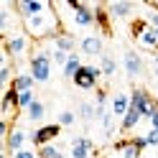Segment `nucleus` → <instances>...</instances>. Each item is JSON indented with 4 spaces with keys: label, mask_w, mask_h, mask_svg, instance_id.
<instances>
[{
    "label": "nucleus",
    "mask_w": 158,
    "mask_h": 158,
    "mask_svg": "<svg viewBox=\"0 0 158 158\" xmlns=\"http://www.w3.org/2000/svg\"><path fill=\"white\" fill-rule=\"evenodd\" d=\"M23 28H26V36L33 38V41H46V38H56L59 33H64L61 28H59L56 5H51L41 15H33V18H28V21H23Z\"/></svg>",
    "instance_id": "nucleus-1"
},
{
    "label": "nucleus",
    "mask_w": 158,
    "mask_h": 158,
    "mask_svg": "<svg viewBox=\"0 0 158 158\" xmlns=\"http://www.w3.org/2000/svg\"><path fill=\"white\" fill-rule=\"evenodd\" d=\"M51 54H54V48H38V51H33V56H31V61H28V74H31L36 82H48L51 79V64H54V59H51Z\"/></svg>",
    "instance_id": "nucleus-2"
},
{
    "label": "nucleus",
    "mask_w": 158,
    "mask_h": 158,
    "mask_svg": "<svg viewBox=\"0 0 158 158\" xmlns=\"http://www.w3.org/2000/svg\"><path fill=\"white\" fill-rule=\"evenodd\" d=\"M156 100L151 94H148V89H143V87H135V89L130 92V107H135L138 112H140L143 120H151V115L156 110Z\"/></svg>",
    "instance_id": "nucleus-3"
},
{
    "label": "nucleus",
    "mask_w": 158,
    "mask_h": 158,
    "mask_svg": "<svg viewBox=\"0 0 158 158\" xmlns=\"http://www.w3.org/2000/svg\"><path fill=\"white\" fill-rule=\"evenodd\" d=\"M102 77V69L100 66H92V64H84L82 69L77 72V77L72 82L79 87V89H97V82Z\"/></svg>",
    "instance_id": "nucleus-4"
},
{
    "label": "nucleus",
    "mask_w": 158,
    "mask_h": 158,
    "mask_svg": "<svg viewBox=\"0 0 158 158\" xmlns=\"http://www.w3.org/2000/svg\"><path fill=\"white\" fill-rule=\"evenodd\" d=\"M66 5L74 10V23H77V26H82V28L94 26V5L77 3V0H66Z\"/></svg>",
    "instance_id": "nucleus-5"
},
{
    "label": "nucleus",
    "mask_w": 158,
    "mask_h": 158,
    "mask_svg": "<svg viewBox=\"0 0 158 158\" xmlns=\"http://www.w3.org/2000/svg\"><path fill=\"white\" fill-rule=\"evenodd\" d=\"M15 8V13L23 18V21H28V18H33V15H41L46 13L48 8H51V3H38V0H18V3H13Z\"/></svg>",
    "instance_id": "nucleus-6"
},
{
    "label": "nucleus",
    "mask_w": 158,
    "mask_h": 158,
    "mask_svg": "<svg viewBox=\"0 0 158 158\" xmlns=\"http://www.w3.org/2000/svg\"><path fill=\"white\" fill-rule=\"evenodd\" d=\"M59 133H61V125H59V123H54V125H44V127H36V130L31 133V143L38 145V148H44V145H48L51 140H56Z\"/></svg>",
    "instance_id": "nucleus-7"
},
{
    "label": "nucleus",
    "mask_w": 158,
    "mask_h": 158,
    "mask_svg": "<svg viewBox=\"0 0 158 158\" xmlns=\"http://www.w3.org/2000/svg\"><path fill=\"white\" fill-rule=\"evenodd\" d=\"M28 46H31V41H28V36H10V38H5V44H3V54L8 59H18V56H23L28 51Z\"/></svg>",
    "instance_id": "nucleus-8"
},
{
    "label": "nucleus",
    "mask_w": 158,
    "mask_h": 158,
    "mask_svg": "<svg viewBox=\"0 0 158 158\" xmlns=\"http://www.w3.org/2000/svg\"><path fill=\"white\" fill-rule=\"evenodd\" d=\"M123 66H125V72H127L130 79L140 77V74H143V59H140V54L133 51V48H127V51H125V59H123Z\"/></svg>",
    "instance_id": "nucleus-9"
},
{
    "label": "nucleus",
    "mask_w": 158,
    "mask_h": 158,
    "mask_svg": "<svg viewBox=\"0 0 158 158\" xmlns=\"http://www.w3.org/2000/svg\"><path fill=\"white\" fill-rule=\"evenodd\" d=\"M26 130H21V127H13L10 133H8V138H5V151L8 153H18V151H23V143H26Z\"/></svg>",
    "instance_id": "nucleus-10"
},
{
    "label": "nucleus",
    "mask_w": 158,
    "mask_h": 158,
    "mask_svg": "<svg viewBox=\"0 0 158 158\" xmlns=\"http://www.w3.org/2000/svg\"><path fill=\"white\" fill-rule=\"evenodd\" d=\"M79 48L87 56H102V38L100 36H84L79 41Z\"/></svg>",
    "instance_id": "nucleus-11"
},
{
    "label": "nucleus",
    "mask_w": 158,
    "mask_h": 158,
    "mask_svg": "<svg viewBox=\"0 0 158 158\" xmlns=\"http://www.w3.org/2000/svg\"><path fill=\"white\" fill-rule=\"evenodd\" d=\"M130 110V94H125V92H117L115 97H112V105H110V112L115 115V117H125V112Z\"/></svg>",
    "instance_id": "nucleus-12"
},
{
    "label": "nucleus",
    "mask_w": 158,
    "mask_h": 158,
    "mask_svg": "<svg viewBox=\"0 0 158 158\" xmlns=\"http://www.w3.org/2000/svg\"><path fill=\"white\" fill-rule=\"evenodd\" d=\"M92 140L89 138H74L72 143V158H89L92 156Z\"/></svg>",
    "instance_id": "nucleus-13"
},
{
    "label": "nucleus",
    "mask_w": 158,
    "mask_h": 158,
    "mask_svg": "<svg viewBox=\"0 0 158 158\" xmlns=\"http://www.w3.org/2000/svg\"><path fill=\"white\" fill-rule=\"evenodd\" d=\"M54 48H59V51H64V54H77L79 44L74 41V36H69V33H59V36L54 38Z\"/></svg>",
    "instance_id": "nucleus-14"
},
{
    "label": "nucleus",
    "mask_w": 158,
    "mask_h": 158,
    "mask_svg": "<svg viewBox=\"0 0 158 158\" xmlns=\"http://www.w3.org/2000/svg\"><path fill=\"white\" fill-rule=\"evenodd\" d=\"M133 10H135V3H127V0L107 5V13H110L112 18H127V15H133Z\"/></svg>",
    "instance_id": "nucleus-15"
},
{
    "label": "nucleus",
    "mask_w": 158,
    "mask_h": 158,
    "mask_svg": "<svg viewBox=\"0 0 158 158\" xmlns=\"http://www.w3.org/2000/svg\"><path fill=\"white\" fill-rule=\"evenodd\" d=\"M33 84H36V79L31 77V74H15V79H13V89L21 94V92H31L33 89Z\"/></svg>",
    "instance_id": "nucleus-16"
},
{
    "label": "nucleus",
    "mask_w": 158,
    "mask_h": 158,
    "mask_svg": "<svg viewBox=\"0 0 158 158\" xmlns=\"http://www.w3.org/2000/svg\"><path fill=\"white\" fill-rule=\"evenodd\" d=\"M140 120H143V117H140V112H138L135 107H130V110L125 112V117L120 120V130H123V133H130V130H133V127L140 123Z\"/></svg>",
    "instance_id": "nucleus-17"
},
{
    "label": "nucleus",
    "mask_w": 158,
    "mask_h": 158,
    "mask_svg": "<svg viewBox=\"0 0 158 158\" xmlns=\"http://www.w3.org/2000/svg\"><path fill=\"white\" fill-rule=\"evenodd\" d=\"M15 107H18V92L13 89V87H8L5 94H3V115L8 117V115L15 110Z\"/></svg>",
    "instance_id": "nucleus-18"
},
{
    "label": "nucleus",
    "mask_w": 158,
    "mask_h": 158,
    "mask_svg": "<svg viewBox=\"0 0 158 158\" xmlns=\"http://www.w3.org/2000/svg\"><path fill=\"white\" fill-rule=\"evenodd\" d=\"M107 15H110V13H107V8H105V5H94V23L102 28V33L110 36L112 31H110V21H107Z\"/></svg>",
    "instance_id": "nucleus-19"
},
{
    "label": "nucleus",
    "mask_w": 158,
    "mask_h": 158,
    "mask_svg": "<svg viewBox=\"0 0 158 158\" xmlns=\"http://www.w3.org/2000/svg\"><path fill=\"white\" fill-rule=\"evenodd\" d=\"M82 66H84V64H82V59H79V54H69V61H66V66L61 69V72H64L66 79H74L77 72H79Z\"/></svg>",
    "instance_id": "nucleus-20"
},
{
    "label": "nucleus",
    "mask_w": 158,
    "mask_h": 158,
    "mask_svg": "<svg viewBox=\"0 0 158 158\" xmlns=\"http://www.w3.org/2000/svg\"><path fill=\"white\" fill-rule=\"evenodd\" d=\"M26 115H28V120H31V123H41V120H44V115H46L44 102H41V100H36V102L26 110Z\"/></svg>",
    "instance_id": "nucleus-21"
},
{
    "label": "nucleus",
    "mask_w": 158,
    "mask_h": 158,
    "mask_svg": "<svg viewBox=\"0 0 158 158\" xmlns=\"http://www.w3.org/2000/svg\"><path fill=\"white\" fill-rule=\"evenodd\" d=\"M79 117H82V120H87V123L97 120V105H92V102H82V105H79Z\"/></svg>",
    "instance_id": "nucleus-22"
},
{
    "label": "nucleus",
    "mask_w": 158,
    "mask_h": 158,
    "mask_svg": "<svg viewBox=\"0 0 158 158\" xmlns=\"http://www.w3.org/2000/svg\"><path fill=\"white\" fill-rule=\"evenodd\" d=\"M138 41H140L145 48H151V51H158V36H156L153 28H148V31H145L140 38H138Z\"/></svg>",
    "instance_id": "nucleus-23"
},
{
    "label": "nucleus",
    "mask_w": 158,
    "mask_h": 158,
    "mask_svg": "<svg viewBox=\"0 0 158 158\" xmlns=\"http://www.w3.org/2000/svg\"><path fill=\"white\" fill-rule=\"evenodd\" d=\"M100 69H102V77H112V74L117 72V61H115L110 54H102V64H100Z\"/></svg>",
    "instance_id": "nucleus-24"
},
{
    "label": "nucleus",
    "mask_w": 158,
    "mask_h": 158,
    "mask_svg": "<svg viewBox=\"0 0 158 158\" xmlns=\"http://www.w3.org/2000/svg\"><path fill=\"white\" fill-rule=\"evenodd\" d=\"M38 158H64V153L59 151L56 145H44V148H38Z\"/></svg>",
    "instance_id": "nucleus-25"
},
{
    "label": "nucleus",
    "mask_w": 158,
    "mask_h": 158,
    "mask_svg": "<svg viewBox=\"0 0 158 158\" xmlns=\"http://www.w3.org/2000/svg\"><path fill=\"white\" fill-rule=\"evenodd\" d=\"M112 117H115L112 112H105V115H102V120H100V123H102V133H105V138H112V133H115V123H112Z\"/></svg>",
    "instance_id": "nucleus-26"
},
{
    "label": "nucleus",
    "mask_w": 158,
    "mask_h": 158,
    "mask_svg": "<svg viewBox=\"0 0 158 158\" xmlns=\"http://www.w3.org/2000/svg\"><path fill=\"white\" fill-rule=\"evenodd\" d=\"M33 102H36L33 89H31V92H21V94H18V110H28Z\"/></svg>",
    "instance_id": "nucleus-27"
},
{
    "label": "nucleus",
    "mask_w": 158,
    "mask_h": 158,
    "mask_svg": "<svg viewBox=\"0 0 158 158\" xmlns=\"http://www.w3.org/2000/svg\"><path fill=\"white\" fill-rule=\"evenodd\" d=\"M10 74H13V66H10V61H8V56H5V61H3V66H0V84H13L10 82Z\"/></svg>",
    "instance_id": "nucleus-28"
},
{
    "label": "nucleus",
    "mask_w": 158,
    "mask_h": 158,
    "mask_svg": "<svg viewBox=\"0 0 158 158\" xmlns=\"http://www.w3.org/2000/svg\"><path fill=\"white\" fill-rule=\"evenodd\" d=\"M74 120H77V115H74L72 110H64V112H59V125H61V127L74 125Z\"/></svg>",
    "instance_id": "nucleus-29"
},
{
    "label": "nucleus",
    "mask_w": 158,
    "mask_h": 158,
    "mask_svg": "<svg viewBox=\"0 0 158 158\" xmlns=\"http://www.w3.org/2000/svg\"><path fill=\"white\" fill-rule=\"evenodd\" d=\"M51 59H54V64H59V66H66V61H69V54H64V51H59V48H54V54H51Z\"/></svg>",
    "instance_id": "nucleus-30"
},
{
    "label": "nucleus",
    "mask_w": 158,
    "mask_h": 158,
    "mask_svg": "<svg viewBox=\"0 0 158 158\" xmlns=\"http://www.w3.org/2000/svg\"><path fill=\"white\" fill-rule=\"evenodd\" d=\"M145 140H148V145H153V148H158V130H153V127H151V130L145 133Z\"/></svg>",
    "instance_id": "nucleus-31"
},
{
    "label": "nucleus",
    "mask_w": 158,
    "mask_h": 158,
    "mask_svg": "<svg viewBox=\"0 0 158 158\" xmlns=\"http://www.w3.org/2000/svg\"><path fill=\"white\" fill-rule=\"evenodd\" d=\"M13 158H38V153H33V151H28V148H23V151H18Z\"/></svg>",
    "instance_id": "nucleus-32"
},
{
    "label": "nucleus",
    "mask_w": 158,
    "mask_h": 158,
    "mask_svg": "<svg viewBox=\"0 0 158 158\" xmlns=\"http://www.w3.org/2000/svg\"><path fill=\"white\" fill-rule=\"evenodd\" d=\"M148 26L158 31V10H151V15H148Z\"/></svg>",
    "instance_id": "nucleus-33"
},
{
    "label": "nucleus",
    "mask_w": 158,
    "mask_h": 158,
    "mask_svg": "<svg viewBox=\"0 0 158 158\" xmlns=\"http://www.w3.org/2000/svg\"><path fill=\"white\" fill-rule=\"evenodd\" d=\"M8 28V10L3 8V10H0V31H5Z\"/></svg>",
    "instance_id": "nucleus-34"
},
{
    "label": "nucleus",
    "mask_w": 158,
    "mask_h": 158,
    "mask_svg": "<svg viewBox=\"0 0 158 158\" xmlns=\"http://www.w3.org/2000/svg\"><path fill=\"white\" fill-rule=\"evenodd\" d=\"M148 123H151L153 130H158V105H156V110H153V115H151V120H148Z\"/></svg>",
    "instance_id": "nucleus-35"
},
{
    "label": "nucleus",
    "mask_w": 158,
    "mask_h": 158,
    "mask_svg": "<svg viewBox=\"0 0 158 158\" xmlns=\"http://www.w3.org/2000/svg\"><path fill=\"white\" fill-rule=\"evenodd\" d=\"M153 56H156V66H158V51H153Z\"/></svg>",
    "instance_id": "nucleus-36"
},
{
    "label": "nucleus",
    "mask_w": 158,
    "mask_h": 158,
    "mask_svg": "<svg viewBox=\"0 0 158 158\" xmlns=\"http://www.w3.org/2000/svg\"><path fill=\"white\" fill-rule=\"evenodd\" d=\"M153 74H156V79H158V66H156V69H153Z\"/></svg>",
    "instance_id": "nucleus-37"
},
{
    "label": "nucleus",
    "mask_w": 158,
    "mask_h": 158,
    "mask_svg": "<svg viewBox=\"0 0 158 158\" xmlns=\"http://www.w3.org/2000/svg\"><path fill=\"white\" fill-rule=\"evenodd\" d=\"M151 8H153V10H158V3H153V5H151Z\"/></svg>",
    "instance_id": "nucleus-38"
},
{
    "label": "nucleus",
    "mask_w": 158,
    "mask_h": 158,
    "mask_svg": "<svg viewBox=\"0 0 158 158\" xmlns=\"http://www.w3.org/2000/svg\"><path fill=\"white\" fill-rule=\"evenodd\" d=\"M153 31H156V28H153ZM156 36H158V31H156Z\"/></svg>",
    "instance_id": "nucleus-39"
}]
</instances>
